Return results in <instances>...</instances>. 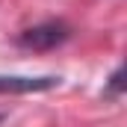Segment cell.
Returning a JSON list of instances; mask_svg holds the SVG:
<instances>
[{
  "label": "cell",
  "mask_w": 127,
  "mask_h": 127,
  "mask_svg": "<svg viewBox=\"0 0 127 127\" xmlns=\"http://www.w3.org/2000/svg\"><path fill=\"white\" fill-rule=\"evenodd\" d=\"M68 24L62 21H44V24H35L30 30H24L18 35V44L27 47V50H50V47H59L62 41H68Z\"/></svg>",
  "instance_id": "6da1fadb"
},
{
  "label": "cell",
  "mask_w": 127,
  "mask_h": 127,
  "mask_svg": "<svg viewBox=\"0 0 127 127\" xmlns=\"http://www.w3.org/2000/svg\"><path fill=\"white\" fill-rule=\"evenodd\" d=\"M53 86H59V77H12V74H0V95L47 92Z\"/></svg>",
  "instance_id": "7a4b0ae2"
},
{
  "label": "cell",
  "mask_w": 127,
  "mask_h": 127,
  "mask_svg": "<svg viewBox=\"0 0 127 127\" xmlns=\"http://www.w3.org/2000/svg\"><path fill=\"white\" fill-rule=\"evenodd\" d=\"M121 92H124V68H115V71L109 74V83H106L103 95L106 97H118Z\"/></svg>",
  "instance_id": "3957f363"
}]
</instances>
